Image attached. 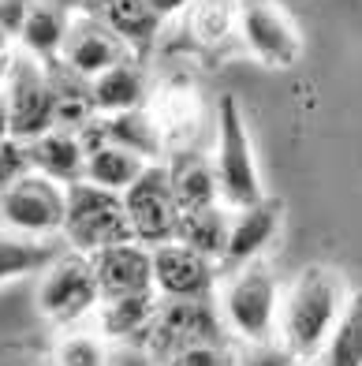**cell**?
<instances>
[{
    "label": "cell",
    "instance_id": "obj_33",
    "mask_svg": "<svg viewBox=\"0 0 362 366\" xmlns=\"http://www.w3.org/2000/svg\"><path fill=\"white\" fill-rule=\"evenodd\" d=\"M150 4H154V11L161 15V23H169L172 15H183L194 0H150Z\"/></svg>",
    "mask_w": 362,
    "mask_h": 366
},
{
    "label": "cell",
    "instance_id": "obj_9",
    "mask_svg": "<svg viewBox=\"0 0 362 366\" xmlns=\"http://www.w3.org/2000/svg\"><path fill=\"white\" fill-rule=\"evenodd\" d=\"M236 34L258 64L266 68H295L303 60V34L281 0H239Z\"/></svg>",
    "mask_w": 362,
    "mask_h": 366
},
{
    "label": "cell",
    "instance_id": "obj_29",
    "mask_svg": "<svg viewBox=\"0 0 362 366\" xmlns=\"http://www.w3.org/2000/svg\"><path fill=\"white\" fill-rule=\"evenodd\" d=\"M236 366H303V359L281 337H273V340H239Z\"/></svg>",
    "mask_w": 362,
    "mask_h": 366
},
{
    "label": "cell",
    "instance_id": "obj_22",
    "mask_svg": "<svg viewBox=\"0 0 362 366\" xmlns=\"http://www.w3.org/2000/svg\"><path fill=\"white\" fill-rule=\"evenodd\" d=\"M68 26H71V11L60 0H34V8L26 15V26L19 34V49L45 64H53V60H60Z\"/></svg>",
    "mask_w": 362,
    "mask_h": 366
},
{
    "label": "cell",
    "instance_id": "obj_34",
    "mask_svg": "<svg viewBox=\"0 0 362 366\" xmlns=\"http://www.w3.org/2000/svg\"><path fill=\"white\" fill-rule=\"evenodd\" d=\"M11 135V116H8V102H4V94H0V139H8Z\"/></svg>",
    "mask_w": 362,
    "mask_h": 366
},
{
    "label": "cell",
    "instance_id": "obj_26",
    "mask_svg": "<svg viewBox=\"0 0 362 366\" xmlns=\"http://www.w3.org/2000/svg\"><path fill=\"white\" fill-rule=\"evenodd\" d=\"M239 23V0H194L187 8V26L198 45L217 49L236 34Z\"/></svg>",
    "mask_w": 362,
    "mask_h": 366
},
{
    "label": "cell",
    "instance_id": "obj_8",
    "mask_svg": "<svg viewBox=\"0 0 362 366\" xmlns=\"http://www.w3.org/2000/svg\"><path fill=\"white\" fill-rule=\"evenodd\" d=\"M224 337H228V325L221 318V307H213V299H161L142 340L161 362L176 352H183V347L213 344Z\"/></svg>",
    "mask_w": 362,
    "mask_h": 366
},
{
    "label": "cell",
    "instance_id": "obj_10",
    "mask_svg": "<svg viewBox=\"0 0 362 366\" xmlns=\"http://www.w3.org/2000/svg\"><path fill=\"white\" fill-rule=\"evenodd\" d=\"M124 209L131 221V236L146 247L172 243L179 236V202L172 187L169 164H146V172L124 191Z\"/></svg>",
    "mask_w": 362,
    "mask_h": 366
},
{
    "label": "cell",
    "instance_id": "obj_35",
    "mask_svg": "<svg viewBox=\"0 0 362 366\" xmlns=\"http://www.w3.org/2000/svg\"><path fill=\"white\" fill-rule=\"evenodd\" d=\"M11 56L15 53H0V94H4V82H8V71H11Z\"/></svg>",
    "mask_w": 362,
    "mask_h": 366
},
{
    "label": "cell",
    "instance_id": "obj_20",
    "mask_svg": "<svg viewBox=\"0 0 362 366\" xmlns=\"http://www.w3.org/2000/svg\"><path fill=\"white\" fill-rule=\"evenodd\" d=\"M101 120V131L109 142H116L131 154H139L142 161L161 164L169 161V142H164L161 127L154 120L150 109H135V112H116V116H97Z\"/></svg>",
    "mask_w": 362,
    "mask_h": 366
},
{
    "label": "cell",
    "instance_id": "obj_21",
    "mask_svg": "<svg viewBox=\"0 0 362 366\" xmlns=\"http://www.w3.org/2000/svg\"><path fill=\"white\" fill-rule=\"evenodd\" d=\"M94 15L116 30V34L127 41V49H131L135 56L146 53V49L157 41L161 26H164L150 0H101Z\"/></svg>",
    "mask_w": 362,
    "mask_h": 366
},
{
    "label": "cell",
    "instance_id": "obj_7",
    "mask_svg": "<svg viewBox=\"0 0 362 366\" xmlns=\"http://www.w3.org/2000/svg\"><path fill=\"white\" fill-rule=\"evenodd\" d=\"M4 102L11 116V135L15 139H38L45 131L56 127V94H53V75L49 64L30 56V53H15L11 56V71L4 82Z\"/></svg>",
    "mask_w": 362,
    "mask_h": 366
},
{
    "label": "cell",
    "instance_id": "obj_3",
    "mask_svg": "<svg viewBox=\"0 0 362 366\" xmlns=\"http://www.w3.org/2000/svg\"><path fill=\"white\" fill-rule=\"evenodd\" d=\"M281 285L266 262L228 273L221 285V318L236 340H273L281 322Z\"/></svg>",
    "mask_w": 362,
    "mask_h": 366
},
{
    "label": "cell",
    "instance_id": "obj_12",
    "mask_svg": "<svg viewBox=\"0 0 362 366\" xmlns=\"http://www.w3.org/2000/svg\"><path fill=\"white\" fill-rule=\"evenodd\" d=\"M154 251V292L161 299H213L221 265L206 254L191 251L187 243H161Z\"/></svg>",
    "mask_w": 362,
    "mask_h": 366
},
{
    "label": "cell",
    "instance_id": "obj_31",
    "mask_svg": "<svg viewBox=\"0 0 362 366\" xmlns=\"http://www.w3.org/2000/svg\"><path fill=\"white\" fill-rule=\"evenodd\" d=\"M26 172H34L30 169V154H26V142L23 139H0V191H8L11 183H19Z\"/></svg>",
    "mask_w": 362,
    "mask_h": 366
},
{
    "label": "cell",
    "instance_id": "obj_4",
    "mask_svg": "<svg viewBox=\"0 0 362 366\" xmlns=\"http://www.w3.org/2000/svg\"><path fill=\"white\" fill-rule=\"evenodd\" d=\"M64 239L71 243L79 254H97L112 243H127L131 221L124 209V194L94 187V183L79 179L68 187V213H64Z\"/></svg>",
    "mask_w": 362,
    "mask_h": 366
},
{
    "label": "cell",
    "instance_id": "obj_28",
    "mask_svg": "<svg viewBox=\"0 0 362 366\" xmlns=\"http://www.w3.org/2000/svg\"><path fill=\"white\" fill-rule=\"evenodd\" d=\"M53 362H56V366H109V344H105L101 332L68 329V332L56 340Z\"/></svg>",
    "mask_w": 362,
    "mask_h": 366
},
{
    "label": "cell",
    "instance_id": "obj_11",
    "mask_svg": "<svg viewBox=\"0 0 362 366\" xmlns=\"http://www.w3.org/2000/svg\"><path fill=\"white\" fill-rule=\"evenodd\" d=\"M146 109L154 112L161 135L169 142V157L183 154V149H194V142L202 139L206 102L191 79H164L161 86H154Z\"/></svg>",
    "mask_w": 362,
    "mask_h": 366
},
{
    "label": "cell",
    "instance_id": "obj_36",
    "mask_svg": "<svg viewBox=\"0 0 362 366\" xmlns=\"http://www.w3.org/2000/svg\"><path fill=\"white\" fill-rule=\"evenodd\" d=\"M11 45H15V41H11V34H8L4 26H0V53H11Z\"/></svg>",
    "mask_w": 362,
    "mask_h": 366
},
{
    "label": "cell",
    "instance_id": "obj_16",
    "mask_svg": "<svg viewBox=\"0 0 362 366\" xmlns=\"http://www.w3.org/2000/svg\"><path fill=\"white\" fill-rule=\"evenodd\" d=\"M26 154H30V169L71 187L86 176V146H82L79 131L68 127H53L45 135L30 139L26 142Z\"/></svg>",
    "mask_w": 362,
    "mask_h": 366
},
{
    "label": "cell",
    "instance_id": "obj_5",
    "mask_svg": "<svg viewBox=\"0 0 362 366\" xmlns=\"http://www.w3.org/2000/svg\"><path fill=\"white\" fill-rule=\"evenodd\" d=\"M101 307V285H97L90 254H60L38 280V310L53 325L75 329L82 318H90Z\"/></svg>",
    "mask_w": 362,
    "mask_h": 366
},
{
    "label": "cell",
    "instance_id": "obj_18",
    "mask_svg": "<svg viewBox=\"0 0 362 366\" xmlns=\"http://www.w3.org/2000/svg\"><path fill=\"white\" fill-rule=\"evenodd\" d=\"M169 172H172V187H176V202L179 213L191 209H206L221 202V179L213 161H206L198 149H183V154L169 157Z\"/></svg>",
    "mask_w": 362,
    "mask_h": 366
},
{
    "label": "cell",
    "instance_id": "obj_24",
    "mask_svg": "<svg viewBox=\"0 0 362 366\" xmlns=\"http://www.w3.org/2000/svg\"><path fill=\"white\" fill-rule=\"evenodd\" d=\"M146 164H150V161H142L139 154H131V149H124L116 142H101V146H94L86 154V176H82V179L94 183V187L124 194L131 183L146 172Z\"/></svg>",
    "mask_w": 362,
    "mask_h": 366
},
{
    "label": "cell",
    "instance_id": "obj_14",
    "mask_svg": "<svg viewBox=\"0 0 362 366\" xmlns=\"http://www.w3.org/2000/svg\"><path fill=\"white\" fill-rule=\"evenodd\" d=\"M281 224H284V206L281 198H258L254 206H243L236 209L232 217V236H228V251L221 258V269L224 273H236L251 262H261V254L273 247V239L281 236Z\"/></svg>",
    "mask_w": 362,
    "mask_h": 366
},
{
    "label": "cell",
    "instance_id": "obj_1",
    "mask_svg": "<svg viewBox=\"0 0 362 366\" xmlns=\"http://www.w3.org/2000/svg\"><path fill=\"white\" fill-rule=\"evenodd\" d=\"M348 295L351 292L333 265H306L281 299L276 337L299 359H318V352L325 347L328 332H333V325L340 318L343 303H348Z\"/></svg>",
    "mask_w": 362,
    "mask_h": 366
},
{
    "label": "cell",
    "instance_id": "obj_2",
    "mask_svg": "<svg viewBox=\"0 0 362 366\" xmlns=\"http://www.w3.org/2000/svg\"><path fill=\"white\" fill-rule=\"evenodd\" d=\"M213 169L221 179V202L243 209L254 206L258 198H266L261 187V172H258V157H254V142H251V127L236 94H221L217 97V149H213Z\"/></svg>",
    "mask_w": 362,
    "mask_h": 366
},
{
    "label": "cell",
    "instance_id": "obj_19",
    "mask_svg": "<svg viewBox=\"0 0 362 366\" xmlns=\"http://www.w3.org/2000/svg\"><path fill=\"white\" fill-rule=\"evenodd\" d=\"M157 307H161L157 292L101 299V307H97V332L105 340H139V337H146Z\"/></svg>",
    "mask_w": 362,
    "mask_h": 366
},
{
    "label": "cell",
    "instance_id": "obj_32",
    "mask_svg": "<svg viewBox=\"0 0 362 366\" xmlns=\"http://www.w3.org/2000/svg\"><path fill=\"white\" fill-rule=\"evenodd\" d=\"M30 8H34V0H0V26L11 34V41H19Z\"/></svg>",
    "mask_w": 362,
    "mask_h": 366
},
{
    "label": "cell",
    "instance_id": "obj_25",
    "mask_svg": "<svg viewBox=\"0 0 362 366\" xmlns=\"http://www.w3.org/2000/svg\"><path fill=\"white\" fill-rule=\"evenodd\" d=\"M318 366H362V292H351L318 352Z\"/></svg>",
    "mask_w": 362,
    "mask_h": 366
},
{
    "label": "cell",
    "instance_id": "obj_6",
    "mask_svg": "<svg viewBox=\"0 0 362 366\" xmlns=\"http://www.w3.org/2000/svg\"><path fill=\"white\" fill-rule=\"evenodd\" d=\"M68 187L41 172H26L19 183L0 191V228L30 239H49L64 232Z\"/></svg>",
    "mask_w": 362,
    "mask_h": 366
},
{
    "label": "cell",
    "instance_id": "obj_17",
    "mask_svg": "<svg viewBox=\"0 0 362 366\" xmlns=\"http://www.w3.org/2000/svg\"><path fill=\"white\" fill-rule=\"evenodd\" d=\"M150 79H146L142 64L131 56L116 68L101 71L90 79V97H94V112L97 116H116V112H135L150 105Z\"/></svg>",
    "mask_w": 362,
    "mask_h": 366
},
{
    "label": "cell",
    "instance_id": "obj_23",
    "mask_svg": "<svg viewBox=\"0 0 362 366\" xmlns=\"http://www.w3.org/2000/svg\"><path fill=\"white\" fill-rule=\"evenodd\" d=\"M232 217H236V209L224 206V202L206 206V209L179 213V236L176 239L221 265V258L228 251V236H232Z\"/></svg>",
    "mask_w": 362,
    "mask_h": 366
},
{
    "label": "cell",
    "instance_id": "obj_15",
    "mask_svg": "<svg viewBox=\"0 0 362 366\" xmlns=\"http://www.w3.org/2000/svg\"><path fill=\"white\" fill-rule=\"evenodd\" d=\"M90 262L97 273V285H101V299L154 292V251L139 239L112 243L105 251L90 254Z\"/></svg>",
    "mask_w": 362,
    "mask_h": 366
},
{
    "label": "cell",
    "instance_id": "obj_30",
    "mask_svg": "<svg viewBox=\"0 0 362 366\" xmlns=\"http://www.w3.org/2000/svg\"><path fill=\"white\" fill-rule=\"evenodd\" d=\"M161 366H236V347H228V340L194 344V347H183V352L161 359Z\"/></svg>",
    "mask_w": 362,
    "mask_h": 366
},
{
    "label": "cell",
    "instance_id": "obj_13",
    "mask_svg": "<svg viewBox=\"0 0 362 366\" xmlns=\"http://www.w3.org/2000/svg\"><path fill=\"white\" fill-rule=\"evenodd\" d=\"M131 56H135V53H131L127 41L109 23H101L90 11L71 15L68 38H64V49H60V64H64V68H71L82 79H97L101 71L116 68V64H124Z\"/></svg>",
    "mask_w": 362,
    "mask_h": 366
},
{
    "label": "cell",
    "instance_id": "obj_27",
    "mask_svg": "<svg viewBox=\"0 0 362 366\" xmlns=\"http://www.w3.org/2000/svg\"><path fill=\"white\" fill-rule=\"evenodd\" d=\"M60 254L49 247L45 239H30V236H15V232H0V285L26 273L49 269Z\"/></svg>",
    "mask_w": 362,
    "mask_h": 366
}]
</instances>
